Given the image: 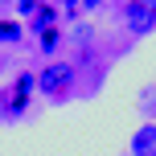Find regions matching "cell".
<instances>
[{
	"label": "cell",
	"instance_id": "6da1fadb",
	"mask_svg": "<svg viewBox=\"0 0 156 156\" xmlns=\"http://www.w3.org/2000/svg\"><path fill=\"white\" fill-rule=\"evenodd\" d=\"M74 78H78V66L74 62H49V66H41L37 70V90L45 94L49 103H66L70 99V90H74Z\"/></svg>",
	"mask_w": 156,
	"mask_h": 156
},
{
	"label": "cell",
	"instance_id": "7a4b0ae2",
	"mask_svg": "<svg viewBox=\"0 0 156 156\" xmlns=\"http://www.w3.org/2000/svg\"><path fill=\"white\" fill-rule=\"evenodd\" d=\"M123 25L132 37H148L156 29V0H127L123 4Z\"/></svg>",
	"mask_w": 156,
	"mask_h": 156
},
{
	"label": "cell",
	"instance_id": "3957f363",
	"mask_svg": "<svg viewBox=\"0 0 156 156\" xmlns=\"http://www.w3.org/2000/svg\"><path fill=\"white\" fill-rule=\"evenodd\" d=\"M33 90H37V74H33V70H21V74L12 78V86H8V94H4V111H8V115H21V111L29 107Z\"/></svg>",
	"mask_w": 156,
	"mask_h": 156
},
{
	"label": "cell",
	"instance_id": "277c9868",
	"mask_svg": "<svg viewBox=\"0 0 156 156\" xmlns=\"http://www.w3.org/2000/svg\"><path fill=\"white\" fill-rule=\"evenodd\" d=\"M132 156H156V123H140L132 132Z\"/></svg>",
	"mask_w": 156,
	"mask_h": 156
},
{
	"label": "cell",
	"instance_id": "5b68a950",
	"mask_svg": "<svg viewBox=\"0 0 156 156\" xmlns=\"http://www.w3.org/2000/svg\"><path fill=\"white\" fill-rule=\"evenodd\" d=\"M49 25H58V8L41 0V4H37V12L29 16V29H33V33H41V29H49Z\"/></svg>",
	"mask_w": 156,
	"mask_h": 156
},
{
	"label": "cell",
	"instance_id": "8992f818",
	"mask_svg": "<svg viewBox=\"0 0 156 156\" xmlns=\"http://www.w3.org/2000/svg\"><path fill=\"white\" fill-rule=\"evenodd\" d=\"M37 41H41V45H37L41 54H54V49L62 45V33H58V25H49V29H41V33H37Z\"/></svg>",
	"mask_w": 156,
	"mask_h": 156
},
{
	"label": "cell",
	"instance_id": "52a82bcc",
	"mask_svg": "<svg viewBox=\"0 0 156 156\" xmlns=\"http://www.w3.org/2000/svg\"><path fill=\"white\" fill-rule=\"evenodd\" d=\"M21 37H25L21 21H0V41L4 45H21Z\"/></svg>",
	"mask_w": 156,
	"mask_h": 156
},
{
	"label": "cell",
	"instance_id": "ba28073f",
	"mask_svg": "<svg viewBox=\"0 0 156 156\" xmlns=\"http://www.w3.org/2000/svg\"><path fill=\"white\" fill-rule=\"evenodd\" d=\"M37 4H41V0H16V12H21L25 21H29V16L37 12Z\"/></svg>",
	"mask_w": 156,
	"mask_h": 156
},
{
	"label": "cell",
	"instance_id": "9c48e42d",
	"mask_svg": "<svg viewBox=\"0 0 156 156\" xmlns=\"http://www.w3.org/2000/svg\"><path fill=\"white\" fill-rule=\"evenodd\" d=\"M103 0H82V12H90V8H99Z\"/></svg>",
	"mask_w": 156,
	"mask_h": 156
}]
</instances>
